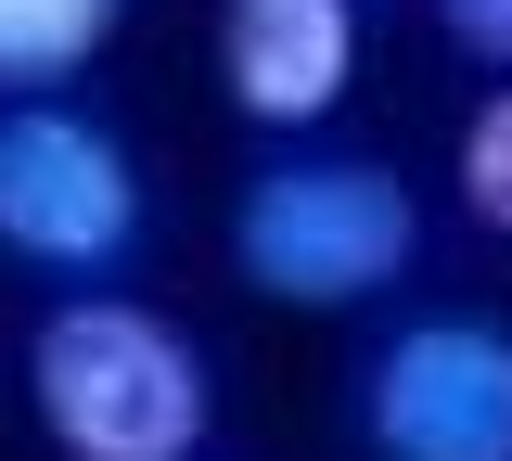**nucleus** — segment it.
<instances>
[{
	"label": "nucleus",
	"mask_w": 512,
	"mask_h": 461,
	"mask_svg": "<svg viewBox=\"0 0 512 461\" xmlns=\"http://www.w3.org/2000/svg\"><path fill=\"white\" fill-rule=\"evenodd\" d=\"M26 397H39L64 461H192L205 449V410H218L192 333L167 308H128V295L52 308L39 346H26Z\"/></svg>",
	"instance_id": "nucleus-1"
},
{
	"label": "nucleus",
	"mask_w": 512,
	"mask_h": 461,
	"mask_svg": "<svg viewBox=\"0 0 512 461\" xmlns=\"http://www.w3.org/2000/svg\"><path fill=\"white\" fill-rule=\"evenodd\" d=\"M423 244V205L397 167L372 154H295V167H256L244 205H231V257H244L256 295L282 308H359L384 295Z\"/></svg>",
	"instance_id": "nucleus-2"
},
{
	"label": "nucleus",
	"mask_w": 512,
	"mask_h": 461,
	"mask_svg": "<svg viewBox=\"0 0 512 461\" xmlns=\"http://www.w3.org/2000/svg\"><path fill=\"white\" fill-rule=\"evenodd\" d=\"M0 244L26 269H116L141 244V167H128V141L26 90L0 116Z\"/></svg>",
	"instance_id": "nucleus-3"
},
{
	"label": "nucleus",
	"mask_w": 512,
	"mask_h": 461,
	"mask_svg": "<svg viewBox=\"0 0 512 461\" xmlns=\"http://www.w3.org/2000/svg\"><path fill=\"white\" fill-rule=\"evenodd\" d=\"M359 423H372V461H512V333L500 321L384 333Z\"/></svg>",
	"instance_id": "nucleus-4"
},
{
	"label": "nucleus",
	"mask_w": 512,
	"mask_h": 461,
	"mask_svg": "<svg viewBox=\"0 0 512 461\" xmlns=\"http://www.w3.org/2000/svg\"><path fill=\"white\" fill-rule=\"evenodd\" d=\"M218 77L256 129H320L359 90V0H218Z\"/></svg>",
	"instance_id": "nucleus-5"
},
{
	"label": "nucleus",
	"mask_w": 512,
	"mask_h": 461,
	"mask_svg": "<svg viewBox=\"0 0 512 461\" xmlns=\"http://www.w3.org/2000/svg\"><path fill=\"white\" fill-rule=\"evenodd\" d=\"M128 26V0H0V90H52Z\"/></svg>",
	"instance_id": "nucleus-6"
},
{
	"label": "nucleus",
	"mask_w": 512,
	"mask_h": 461,
	"mask_svg": "<svg viewBox=\"0 0 512 461\" xmlns=\"http://www.w3.org/2000/svg\"><path fill=\"white\" fill-rule=\"evenodd\" d=\"M461 205H474L487 231H512V90H487L474 129H461Z\"/></svg>",
	"instance_id": "nucleus-7"
},
{
	"label": "nucleus",
	"mask_w": 512,
	"mask_h": 461,
	"mask_svg": "<svg viewBox=\"0 0 512 461\" xmlns=\"http://www.w3.org/2000/svg\"><path fill=\"white\" fill-rule=\"evenodd\" d=\"M448 26H461L474 52H500V65H512V0H448Z\"/></svg>",
	"instance_id": "nucleus-8"
}]
</instances>
